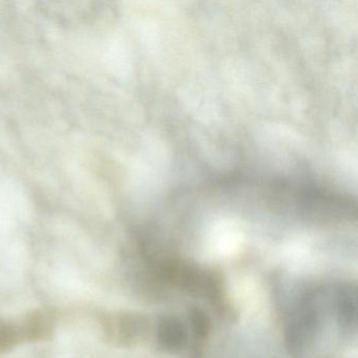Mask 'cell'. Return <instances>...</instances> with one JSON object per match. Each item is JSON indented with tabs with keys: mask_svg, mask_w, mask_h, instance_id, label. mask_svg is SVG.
Wrapping results in <instances>:
<instances>
[{
	"mask_svg": "<svg viewBox=\"0 0 358 358\" xmlns=\"http://www.w3.org/2000/svg\"><path fill=\"white\" fill-rule=\"evenodd\" d=\"M320 315L317 292L307 293L297 303L287 329V341L293 352L301 351L313 338Z\"/></svg>",
	"mask_w": 358,
	"mask_h": 358,
	"instance_id": "6da1fadb",
	"label": "cell"
},
{
	"mask_svg": "<svg viewBox=\"0 0 358 358\" xmlns=\"http://www.w3.org/2000/svg\"><path fill=\"white\" fill-rule=\"evenodd\" d=\"M159 339L165 349L178 351L183 349L187 341V334L183 324L175 318L163 320L159 329Z\"/></svg>",
	"mask_w": 358,
	"mask_h": 358,
	"instance_id": "7a4b0ae2",
	"label": "cell"
},
{
	"mask_svg": "<svg viewBox=\"0 0 358 358\" xmlns=\"http://www.w3.org/2000/svg\"><path fill=\"white\" fill-rule=\"evenodd\" d=\"M337 315L339 322L345 328L355 326L356 322V295L355 291L350 287L339 289L336 296Z\"/></svg>",
	"mask_w": 358,
	"mask_h": 358,
	"instance_id": "3957f363",
	"label": "cell"
},
{
	"mask_svg": "<svg viewBox=\"0 0 358 358\" xmlns=\"http://www.w3.org/2000/svg\"><path fill=\"white\" fill-rule=\"evenodd\" d=\"M20 341H24L20 322L14 324L0 320V354L11 349Z\"/></svg>",
	"mask_w": 358,
	"mask_h": 358,
	"instance_id": "277c9868",
	"label": "cell"
}]
</instances>
